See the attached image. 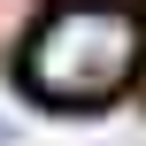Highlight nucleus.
Returning a JSON list of instances; mask_svg holds the SVG:
<instances>
[{"instance_id": "f03ea898", "label": "nucleus", "mask_w": 146, "mask_h": 146, "mask_svg": "<svg viewBox=\"0 0 146 146\" xmlns=\"http://www.w3.org/2000/svg\"><path fill=\"white\" fill-rule=\"evenodd\" d=\"M8 139H15V131H8V123H0V146H8Z\"/></svg>"}, {"instance_id": "f257e3e1", "label": "nucleus", "mask_w": 146, "mask_h": 146, "mask_svg": "<svg viewBox=\"0 0 146 146\" xmlns=\"http://www.w3.org/2000/svg\"><path fill=\"white\" fill-rule=\"evenodd\" d=\"M146 62V15L131 0H62L15 54V77L46 108H108Z\"/></svg>"}]
</instances>
